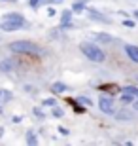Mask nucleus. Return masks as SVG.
I'll return each instance as SVG.
<instances>
[{
  "instance_id": "2eb2a0df",
  "label": "nucleus",
  "mask_w": 138,
  "mask_h": 146,
  "mask_svg": "<svg viewBox=\"0 0 138 146\" xmlns=\"http://www.w3.org/2000/svg\"><path fill=\"white\" fill-rule=\"evenodd\" d=\"M27 142H28V144H36V142H38L34 131H28V133H27Z\"/></svg>"
},
{
  "instance_id": "9d476101",
  "label": "nucleus",
  "mask_w": 138,
  "mask_h": 146,
  "mask_svg": "<svg viewBox=\"0 0 138 146\" xmlns=\"http://www.w3.org/2000/svg\"><path fill=\"white\" fill-rule=\"evenodd\" d=\"M95 38H96V42H108V44H112V42H114V38H112L110 34H104V33L95 34Z\"/></svg>"
},
{
  "instance_id": "f8f14e48",
  "label": "nucleus",
  "mask_w": 138,
  "mask_h": 146,
  "mask_svg": "<svg viewBox=\"0 0 138 146\" xmlns=\"http://www.w3.org/2000/svg\"><path fill=\"white\" fill-rule=\"evenodd\" d=\"M117 119H121V121H131V119H133V114L121 110V112H117Z\"/></svg>"
},
{
  "instance_id": "f03ea898",
  "label": "nucleus",
  "mask_w": 138,
  "mask_h": 146,
  "mask_svg": "<svg viewBox=\"0 0 138 146\" xmlns=\"http://www.w3.org/2000/svg\"><path fill=\"white\" fill-rule=\"evenodd\" d=\"M81 53L93 63H104L106 61V53L96 44H81Z\"/></svg>"
},
{
  "instance_id": "6e6552de",
  "label": "nucleus",
  "mask_w": 138,
  "mask_h": 146,
  "mask_svg": "<svg viewBox=\"0 0 138 146\" xmlns=\"http://www.w3.org/2000/svg\"><path fill=\"white\" fill-rule=\"evenodd\" d=\"M66 89H68V86L63 84V82H55L53 86H51V91H53V93H64Z\"/></svg>"
},
{
  "instance_id": "aec40b11",
  "label": "nucleus",
  "mask_w": 138,
  "mask_h": 146,
  "mask_svg": "<svg viewBox=\"0 0 138 146\" xmlns=\"http://www.w3.org/2000/svg\"><path fill=\"white\" fill-rule=\"evenodd\" d=\"M44 106H55V99H46L44 101Z\"/></svg>"
},
{
  "instance_id": "393cba45",
  "label": "nucleus",
  "mask_w": 138,
  "mask_h": 146,
  "mask_svg": "<svg viewBox=\"0 0 138 146\" xmlns=\"http://www.w3.org/2000/svg\"><path fill=\"white\" fill-rule=\"evenodd\" d=\"M134 108H136V110H138V101H136V103H134Z\"/></svg>"
},
{
  "instance_id": "4be33fe9",
  "label": "nucleus",
  "mask_w": 138,
  "mask_h": 146,
  "mask_svg": "<svg viewBox=\"0 0 138 146\" xmlns=\"http://www.w3.org/2000/svg\"><path fill=\"white\" fill-rule=\"evenodd\" d=\"M59 133H61V135H68V129H64L63 125H61V127H59Z\"/></svg>"
},
{
  "instance_id": "f3484780",
  "label": "nucleus",
  "mask_w": 138,
  "mask_h": 146,
  "mask_svg": "<svg viewBox=\"0 0 138 146\" xmlns=\"http://www.w3.org/2000/svg\"><path fill=\"white\" fill-rule=\"evenodd\" d=\"M121 101H123L125 104L133 103V95H131V93H125V91H123V95H121Z\"/></svg>"
},
{
  "instance_id": "39448f33",
  "label": "nucleus",
  "mask_w": 138,
  "mask_h": 146,
  "mask_svg": "<svg viewBox=\"0 0 138 146\" xmlns=\"http://www.w3.org/2000/svg\"><path fill=\"white\" fill-rule=\"evenodd\" d=\"M125 53L129 55V59L133 61V63H138V46L127 44V46H125Z\"/></svg>"
},
{
  "instance_id": "9b49d317",
  "label": "nucleus",
  "mask_w": 138,
  "mask_h": 146,
  "mask_svg": "<svg viewBox=\"0 0 138 146\" xmlns=\"http://www.w3.org/2000/svg\"><path fill=\"white\" fill-rule=\"evenodd\" d=\"M89 17H91V19H98V21H102V23L108 21L106 17L100 15V11H96V10H89Z\"/></svg>"
},
{
  "instance_id": "0eeeda50",
  "label": "nucleus",
  "mask_w": 138,
  "mask_h": 146,
  "mask_svg": "<svg viewBox=\"0 0 138 146\" xmlns=\"http://www.w3.org/2000/svg\"><path fill=\"white\" fill-rule=\"evenodd\" d=\"M72 21V10H64L61 15V27H68Z\"/></svg>"
},
{
  "instance_id": "4468645a",
  "label": "nucleus",
  "mask_w": 138,
  "mask_h": 146,
  "mask_svg": "<svg viewBox=\"0 0 138 146\" xmlns=\"http://www.w3.org/2000/svg\"><path fill=\"white\" fill-rule=\"evenodd\" d=\"M100 89H104V91H112V93H116V91H119V87L117 86H114V84H104V86H100Z\"/></svg>"
},
{
  "instance_id": "dca6fc26",
  "label": "nucleus",
  "mask_w": 138,
  "mask_h": 146,
  "mask_svg": "<svg viewBox=\"0 0 138 146\" xmlns=\"http://www.w3.org/2000/svg\"><path fill=\"white\" fill-rule=\"evenodd\" d=\"M123 91H125V93H131L133 97H134V95L138 97V87H134V86H127V87H123Z\"/></svg>"
},
{
  "instance_id": "423d86ee",
  "label": "nucleus",
  "mask_w": 138,
  "mask_h": 146,
  "mask_svg": "<svg viewBox=\"0 0 138 146\" xmlns=\"http://www.w3.org/2000/svg\"><path fill=\"white\" fill-rule=\"evenodd\" d=\"M0 29L6 31V33H13V31L23 29V25H19V23H11V21H2V23H0Z\"/></svg>"
},
{
  "instance_id": "f257e3e1",
  "label": "nucleus",
  "mask_w": 138,
  "mask_h": 146,
  "mask_svg": "<svg viewBox=\"0 0 138 146\" xmlns=\"http://www.w3.org/2000/svg\"><path fill=\"white\" fill-rule=\"evenodd\" d=\"M10 49L13 53H21V55H40L42 49L38 48L36 44L28 42V40H17V42L10 44Z\"/></svg>"
},
{
  "instance_id": "1a4fd4ad",
  "label": "nucleus",
  "mask_w": 138,
  "mask_h": 146,
  "mask_svg": "<svg viewBox=\"0 0 138 146\" xmlns=\"http://www.w3.org/2000/svg\"><path fill=\"white\" fill-rule=\"evenodd\" d=\"M11 68H13V61H11V59H6V61L0 63V70H2V72H10Z\"/></svg>"
},
{
  "instance_id": "5701e85b",
  "label": "nucleus",
  "mask_w": 138,
  "mask_h": 146,
  "mask_svg": "<svg viewBox=\"0 0 138 146\" xmlns=\"http://www.w3.org/2000/svg\"><path fill=\"white\" fill-rule=\"evenodd\" d=\"M40 2H42V0H30V6H32V8H38Z\"/></svg>"
},
{
  "instance_id": "a211bd4d",
  "label": "nucleus",
  "mask_w": 138,
  "mask_h": 146,
  "mask_svg": "<svg viewBox=\"0 0 138 146\" xmlns=\"http://www.w3.org/2000/svg\"><path fill=\"white\" fill-rule=\"evenodd\" d=\"M0 99H2V101H10V99H11V93L2 89V91H0Z\"/></svg>"
},
{
  "instance_id": "b1692460",
  "label": "nucleus",
  "mask_w": 138,
  "mask_h": 146,
  "mask_svg": "<svg viewBox=\"0 0 138 146\" xmlns=\"http://www.w3.org/2000/svg\"><path fill=\"white\" fill-rule=\"evenodd\" d=\"M133 15H134V19H138V10H136V11H134Z\"/></svg>"
},
{
  "instance_id": "7ed1b4c3",
  "label": "nucleus",
  "mask_w": 138,
  "mask_h": 146,
  "mask_svg": "<svg viewBox=\"0 0 138 146\" xmlns=\"http://www.w3.org/2000/svg\"><path fill=\"white\" fill-rule=\"evenodd\" d=\"M98 106H100V110L104 114L114 112V101H112V97H108V95H102V97L98 99Z\"/></svg>"
},
{
  "instance_id": "ddd939ff",
  "label": "nucleus",
  "mask_w": 138,
  "mask_h": 146,
  "mask_svg": "<svg viewBox=\"0 0 138 146\" xmlns=\"http://www.w3.org/2000/svg\"><path fill=\"white\" fill-rule=\"evenodd\" d=\"M85 2H87V0H80V2H76V4L72 6V11H83L85 10Z\"/></svg>"
},
{
  "instance_id": "6ab92c4d",
  "label": "nucleus",
  "mask_w": 138,
  "mask_h": 146,
  "mask_svg": "<svg viewBox=\"0 0 138 146\" xmlns=\"http://www.w3.org/2000/svg\"><path fill=\"white\" fill-rule=\"evenodd\" d=\"M78 103H80V104H85V106H91V104H93L87 97H80V99H78Z\"/></svg>"
},
{
  "instance_id": "a878e982",
  "label": "nucleus",
  "mask_w": 138,
  "mask_h": 146,
  "mask_svg": "<svg viewBox=\"0 0 138 146\" xmlns=\"http://www.w3.org/2000/svg\"><path fill=\"white\" fill-rule=\"evenodd\" d=\"M55 2H63V0H55Z\"/></svg>"
},
{
  "instance_id": "20e7f679",
  "label": "nucleus",
  "mask_w": 138,
  "mask_h": 146,
  "mask_svg": "<svg viewBox=\"0 0 138 146\" xmlns=\"http://www.w3.org/2000/svg\"><path fill=\"white\" fill-rule=\"evenodd\" d=\"M2 21H11V23H19V25H27V21H25V17L19 15V13H6L4 17H2Z\"/></svg>"
},
{
  "instance_id": "412c9836",
  "label": "nucleus",
  "mask_w": 138,
  "mask_h": 146,
  "mask_svg": "<svg viewBox=\"0 0 138 146\" xmlns=\"http://www.w3.org/2000/svg\"><path fill=\"white\" fill-rule=\"evenodd\" d=\"M53 116L61 118V116H63V110H61V108H55V110H53Z\"/></svg>"
}]
</instances>
